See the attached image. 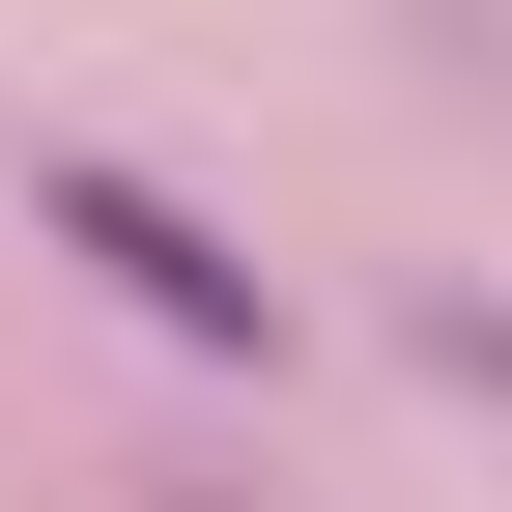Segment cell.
Returning a JSON list of instances; mask_svg holds the SVG:
<instances>
[{"instance_id":"cell-1","label":"cell","mask_w":512,"mask_h":512,"mask_svg":"<svg viewBox=\"0 0 512 512\" xmlns=\"http://www.w3.org/2000/svg\"><path fill=\"white\" fill-rule=\"evenodd\" d=\"M29 228L86 256V285L143 313V342H200V370H285V285H256V256H228L200 200H171V171H114V143H57V171H29Z\"/></svg>"},{"instance_id":"cell-2","label":"cell","mask_w":512,"mask_h":512,"mask_svg":"<svg viewBox=\"0 0 512 512\" xmlns=\"http://www.w3.org/2000/svg\"><path fill=\"white\" fill-rule=\"evenodd\" d=\"M427 370H456V399H512V285H427Z\"/></svg>"},{"instance_id":"cell-3","label":"cell","mask_w":512,"mask_h":512,"mask_svg":"<svg viewBox=\"0 0 512 512\" xmlns=\"http://www.w3.org/2000/svg\"><path fill=\"white\" fill-rule=\"evenodd\" d=\"M171 512H256V484H171Z\"/></svg>"}]
</instances>
